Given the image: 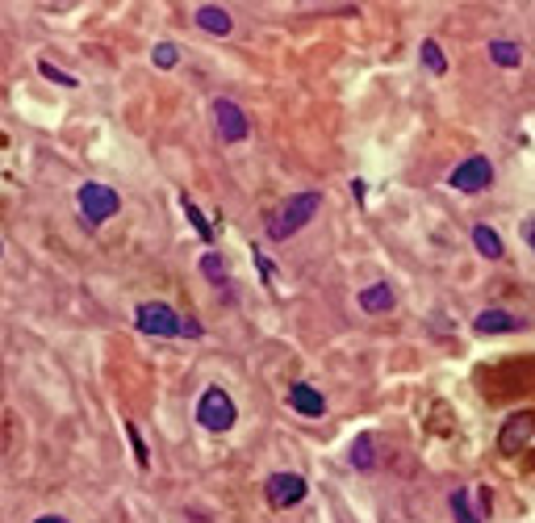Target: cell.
<instances>
[{
  "label": "cell",
  "instance_id": "7a4b0ae2",
  "mask_svg": "<svg viewBox=\"0 0 535 523\" xmlns=\"http://www.w3.org/2000/svg\"><path fill=\"white\" fill-rule=\"evenodd\" d=\"M76 201H80V214H84V222H88V226H101V222H109L113 214L122 209V197H118V189L101 184V180H88V184H80Z\"/></svg>",
  "mask_w": 535,
  "mask_h": 523
},
{
  "label": "cell",
  "instance_id": "8992f818",
  "mask_svg": "<svg viewBox=\"0 0 535 523\" xmlns=\"http://www.w3.org/2000/svg\"><path fill=\"white\" fill-rule=\"evenodd\" d=\"M448 184H452L456 193H481V189L494 184V164H490L485 155H473V159H465V164L448 176Z\"/></svg>",
  "mask_w": 535,
  "mask_h": 523
},
{
  "label": "cell",
  "instance_id": "d4e9b609",
  "mask_svg": "<svg viewBox=\"0 0 535 523\" xmlns=\"http://www.w3.org/2000/svg\"><path fill=\"white\" fill-rule=\"evenodd\" d=\"M523 239H527V248L535 251V222H523Z\"/></svg>",
  "mask_w": 535,
  "mask_h": 523
},
{
  "label": "cell",
  "instance_id": "e0dca14e",
  "mask_svg": "<svg viewBox=\"0 0 535 523\" xmlns=\"http://www.w3.org/2000/svg\"><path fill=\"white\" fill-rule=\"evenodd\" d=\"M352 465H356V469H372V465H377V444H372V436H360V440L352 444Z\"/></svg>",
  "mask_w": 535,
  "mask_h": 523
},
{
  "label": "cell",
  "instance_id": "ba28073f",
  "mask_svg": "<svg viewBox=\"0 0 535 523\" xmlns=\"http://www.w3.org/2000/svg\"><path fill=\"white\" fill-rule=\"evenodd\" d=\"M531 431H535V411H519V414H510L507 423H502V436H498V448L507 456H515L523 448V444L531 440Z\"/></svg>",
  "mask_w": 535,
  "mask_h": 523
},
{
  "label": "cell",
  "instance_id": "5bb4252c",
  "mask_svg": "<svg viewBox=\"0 0 535 523\" xmlns=\"http://www.w3.org/2000/svg\"><path fill=\"white\" fill-rule=\"evenodd\" d=\"M490 59H494L498 68H519V63H523V51L515 46V42H502V38H498V42H490Z\"/></svg>",
  "mask_w": 535,
  "mask_h": 523
},
{
  "label": "cell",
  "instance_id": "603a6c76",
  "mask_svg": "<svg viewBox=\"0 0 535 523\" xmlns=\"http://www.w3.org/2000/svg\"><path fill=\"white\" fill-rule=\"evenodd\" d=\"M180 335L197 339V335H201V323H192V318H180Z\"/></svg>",
  "mask_w": 535,
  "mask_h": 523
},
{
  "label": "cell",
  "instance_id": "2e32d148",
  "mask_svg": "<svg viewBox=\"0 0 535 523\" xmlns=\"http://www.w3.org/2000/svg\"><path fill=\"white\" fill-rule=\"evenodd\" d=\"M423 68L435 71V76H443V71H448V55H443V46L435 38L423 42Z\"/></svg>",
  "mask_w": 535,
  "mask_h": 523
},
{
  "label": "cell",
  "instance_id": "3957f363",
  "mask_svg": "<svg viewBox=\"0 0 535 523\" xmlns=\"http://www.w3.org/2000/svg\"><path fill=\"white\" fill-rule=\"evenodd\" d=\"M234 419H239V411H234V398L226 394V389L209 386L206 394H201V402H197V423L206 427V431H214V436H222V431H231Z\"/></svg>",
  "mask_w": 535,
  "mask_h": 523
},
{
  "label": "cell",
  "instance_id": "cb8c5ba5",
  "mask_svg": "<svg viewBox=\"0 0 535 523\" xmlns=\"http://www.w3.org/2000/svg\"><path fill=\"white\" fill-rule=\"evenodd\" d=\"M255 264H260V273H263V281H268V276L276 273V268H272V260H263V251H260V248H255Z\"/></svg>",
  "mask_w": 535,
  "mask_h": 523
},
{
  "label": "cell",
  "instance_id": "8fae6325",
  "mask_svg": "<svg viewBox=\"0 0 535 523\" xmlns=\"http://www.w3.org/2000/svg\"><path fill=\"white\" fill-rule=\"evenodd\" d=\"M523 323L510 310H481L477 318H473V331L477 335H507V331H519Z\"/></svg>",
  "mask_w": 535,
  "mask_h": 523
},
{
  "label": "cell",
  "instance_id": "7c38bea8",
  "mask_svg": "<svg viewBox=\"0 0 535 523\" xmlns=\"http://www.w3.org/2000/svg\"><path fill=\"white\" fill-rule=\"evenodd\" d=\"M197 29H206L214 38H226L234 29V17L226 13V9H218V4H201V9H197Z\"/></svg>",
  "mask_w": 535,
  "mask_h": 523
},
{
  "label": "cell",
  "instance_id": "484cf974",
  "mask_svg": "<svg viewBox=\"0 0 535 523\" xmlns=\"http://www.w3.org/2000/svg\"><path fill=\"white\" fill-rule=\"evenodd\" d=\"M34 523H68L63 515H42V519H34Z\"/></svg>",
  "mask_w": 535,
  "mask_h": 523
},
{
  "label": "cell",
  "instance_id": "277c9868",
  "mask_svg": "<svg viewBox=\"0 0 535 523\" xmlns=\"http://www.w3.org/2000/svg\"><path fill=\"white\" fill-rule=\"evenodd\" d=\"M134 327L142 335H155V339H172V335H180V315L167 302H142L134 310Z\"/></svg>",
  "mask_w": 535,
  "mask_h": 523
},
{
  "label": "cell",
  "instance_id": "44dd1931",
  "mask_svg": "<svg viewBox=\"0 0 535 523\" xmlns=\"http://www.w3.org/2000/svg\"><path fill=\"white\" fill-rule=\"evenodd\" d=\"M180 206H184V214H189V222H192V226L201 231V239H206V243H214V231H209V222L201 218V209L192 206V201H189V197H184V193H180Z\"/></svg>",
  "mask_w": 535,
  "mask_h": 523
},
{
  "label": "cell",
  "instance_id": "9c48e42d",
  "mask_svg": "<svg viewBox=\"0 0 535 523\" xmlns=\"http://www.w3.org/2000/svg\"><path fill=\"white\" fill-rule=\"evenodd\" d=\"M288 406L297 414H305V419H322L327 414V398L314 386H305V381H297V386L288 389Z\"/></svg>",
  "mask_w": 535,
  "mask_h": 523
},
{
  "label": "cell",
  "instance_id": "ac0fdd59",
  "mask_svg": "<svg viewBox=\"0 0 535 523\" xmlns=\"http://www.w3.org/2000/svg\"><path fill=\"white\" fill-rule=\"evenodd\" d=\"M452 515H456V523H485L473 511V503H468V490H452Z\"/></svg>",
  "mask_w": 535,
  "mask_h": 523
},
{
  "label": "cell",
  "instance_id": "52a82bcc",
  "mask_svg": "<svg viewBox=\"0 0 535 523\" xmlns=\"http://www.w3.org/2000/svg\"><path fill=\"white\" fill-rule=\"evenodd\" d=\"M305 478L302 473H272L268 478V486H263V494H268V507H276V511H288V507H297L305 498Z\"/></svg>",
  "mask_w": 535,
  "mask_h": 523
},
{
  "label": "cell",
  "instance_id": "7402d4cb",
  "mask_svg": "<svg viewBox=\"0 0 535 523\" xmlns=\"http://www.w3.org/2000/svg\"><path fill=\"white\" fill-rule=\"evenodd\" d=\"M126 436H130V448H134V456H138V465L147 469V465H151V456H147V448H142V436H138V427L130 423V427H126Z\"/></svg>",
  "mask_w": 535,
  "mask_h": 523
},
{
  "label": "cell",
  "instance_id": "5b68a950",
  "mask_svg": "<svg viewBox=\"0 0 535 523\" xmlns=\"http://www.w3.org/2000/svg\"><path fill=\"white\" fill-rule=\"evenodd\" d=\"M209 110H214V126H218L222 143H247L251 122H247V113H243V105H234L231 97H214Z\"/></svg>",
  "mask_w": 535,
  "mask_h": 523
},
{
  "label": "cell",
  "instance_id": "d6986e66",
  "mask_svg": "<svg viewBox=\"0 0 535 523\" xmlns=\"http://www.w3.org/2000/svg\"><path fill=\"white\" fill-rule=\"evenodd\" d=\"M151 63H155V68H159V71L176 68V63H180V46H176V42H155Z\"/></svg>",
  "mask_w": 535,
  "mask_h": 523
},
{
  "label": "cell",
  "instance_id": "30bf717a",
  "mask_svg": "<svg viewBox=\"0 0 535 523\" xmlns=\"http://www.w3.org/2000/svg\"><path fill=\"white\" fill-rule=\"evenodd\" d=\"M360 310L364 315H389L393 306H398V298H393V285H385V281H377V285H369V290H360Z\"/></svg>",
  "mask_w": 535,
  "mask_h": 523
},
{
  "label": "cell",
  "instance_id": "4fadbf2b",
  "mask_svg": "<svg viewBox=\"0 0 535 523\" xmlns=\"http://www.w3.org/2000/svg\"><path fill=\"white\" fill-rule=\"evenodd\" d=\"M473 248L485 256V260H502V239H498V231L494 226H473Z\"/></svg>",
  "mask_w": 535,
  "mask_h": 523
},
{
  "label": "cell",
  "instance_id": "9a60e30c",
  "mask_svg": "<svg viewBox=\"0 0 535 523\" xmlns=\"http://www.w3.org/2000/svg\"><path fill=\"white\" fill-rule=\"evenodd\" d=\"M201 276H206L209 285H226V260H222L218 251H206V256H201Z\"/></svg>",
  "mask_w": 535,
  "mask_h": 523
},
{
  "label": "cell",
  "instance_id": "6da1fadb",
  "mask_svg": "<svg viewBox=\"0 0 535 523\" xmlns=\"http://www.w3.org/2000/svg\"><path fill=\"white\" fill-rule=\"evenodd\" d=\"M318 206H322V193H293L285 197L280 206H272L268 214H263V231H268V239L272 243H285V239H293V234L302 231L305 222L318 214Z\"/></svg>",
  "mask_w": 535,
  "mask_h": 523
},
{
  "label": "cell",
  "instance_id": "ffe728a7",
  "mask_svg": "<svg viewBox=\"0 0 535 523\" xmlns=\"http://www.w3.org/2000/svg\"><path fill=\"white\" fill-rule=\"evenodd\" d=\"M38 71H42V76H46V80H51V84H59V88H76V84H80V80H76V76H68V71H59L55 63H51V59H42V63H38Z\"/></svg>",
  "mask_w": 535,
  "mask_h": 523
}]
</instances>
